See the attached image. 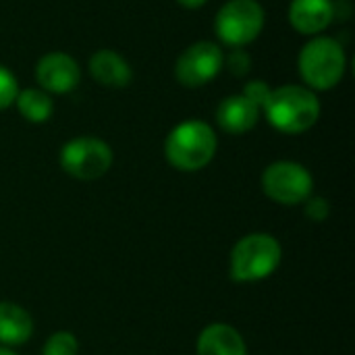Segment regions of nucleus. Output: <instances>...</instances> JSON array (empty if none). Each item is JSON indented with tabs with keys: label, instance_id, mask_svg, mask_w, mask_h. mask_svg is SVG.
<instances>
[{
	"label": "nucleus",
	"instance_id": "f257e3e1",
	"mask_svg": "<svg viewBox=\"0 0 355 355\" xmlns=\"http://www.w3.org/2000/svg\"><path fill=\"white\" fill-rule=\"evenodd\" d=\"M270 127L285 135H300L310 131L322 112L316 92L306 85H281L270 92L262 108Z\"/></svg>",
	"mask_w": 355,
	"mask_h": 355
},
{
	"label": "nucleus",
	"instance_id": "f03ea898",
	"mask_svg": "<svg viewBox=\"0 0 355 355\" xmlns=\"http://www.w3.org/2000/svg\"><path fill=\"white\" fill-rule=\"evenodd\" d=\"M216 150V131L200 119L179 123L164 139V158L173 168L181 173H196L206 168L214 160Z\"/></svg>",
	"mask_w": 355,
	"mask_h": 355
},
{
	"label": "nucleus",
	"instance_id": "7ed1b4c3",
	"mask_svg": "<svg viewBox=\"0 0 355 355\" xmlns=\"http://www.w3.org/2000/svg\"><path fill=\"white\" fill-rule=\"evenodd\" d=\"M300 77L312 92H329L337 87L347 69V54L335 37L314 35L304 44L297 56Z\"/></svg>",
	"mask_w": 355,
	"mask_h": 355
},
{
	"label": "nucleus",
	"instance_id": "20e7f679",
	"mask_svg": "<svg viewBox=\"0 0 355 355\" xmlns=\"http://www.w3.org/2000/svg\"><path fill=\"white\" fill-rule=\"evenodd\" d=\"M283 248L270 233H250L241 237L229 256V275L237 283H258L277 272Z\"/></svg>",
	"mask_w": 355,
	"mask_h": 355
},
{
	"label": "nucleus",
	"instance_id": "39448f33",
	"mask_svg": "<svg viewBox=\"0 0 355 355\" xmlns=\"http://www.w3.org/2000/svg\"><path fill=\"white\" fill-rule=\"evenodd\" d=\"M112 148L94 135H79L60 148V168L77 181L102 179L112 166Z\"/></svg>",
	"mask_w": 355,
	"mask_h": 355
},
{
	"label": "nucleus",
	"instance_id": "423d86ee",
	"mask_svg": "<svg viewBox=\"0 0 355 355\" xmlns=\"http://www.w3.org/2000/svg\"><path fill=\"white\" fill-rule=\"evenodd\" d=\"M264 21V8L258 0H227L216 12L214 31L223 44L243 48L262 33Z\"/></svg>",
	"mask_w": 355,
	"mask_h": 355
},
{
	"label": "nucleus",
	"instance_id": "0eeeda50",
	"mask_svg": "<svg viewBox=\"0 0 355 355\" xmlns=\"http://www.w3.org/2000/svg\"><path fill=\"white\" fill-rule=\"evenodd\" d=\"M262 191L281 206H300L314 191L312 173L295 160H277L262 173Z\"/></svg>",
	"mask_w": 355,
	"mask_h": 355
},
{
	"label": "nucleus",
	"instance_id": "6e6552de",
	"mask_svg": "<svg viewBox=\"0 0 355 355\" xmlns=\"http://www.w3.org/2000/svg\"><path fill=\"white\" fill-rule=\"evenodd\" d=\"M225 67V52L216 42H196L187 46L177 62L175 77L183 87H202L210 83Z\"/></svg>",
	"mask_w": 355,
	"mask_h": 355
},
{
	"label": "nucleus",
	"instance_id": "1a4fd4ad",
	"mask_svg": "<svg viewBox=\"0 0 355 355\" xmlns=\"http://www.w3.org/2000/svg\"><path fill=\"white\" fill-rule=\"evenodd\" d=\"M35 81L40 89L52 94H69L81 81L77 60L67 52H48L35 62Z\"/></svg>",
	"mask_w": 355,
	"mask_h": 355
},
{
	"label": "nucleus",
	"instance_id": "9d476101",
	"mask_svg": "<svg viewBox=\"0 0 355 355\" xmlns=\"http://www.w3.org/2000/svg\"><path fill=\"white\" fill-rule=\"evenodd\" d=\"M335 19L333 0H291L289 23L302 35H320Z\"/></svg>",
	"mask_w": 355,
	"mask_h": 355
},
{
	"label": "nucleus",
	"instance_id": "9b49d317",
	"mask_svg": "<svg viewBox=\"0 0 355 355\" xmlns=\"http://www.w3.org/2000/svg\"><path fill=\"white\" fill-rule=\"evenodd\" d=\"M260 121V108L245 96L233 94L225 98L216 108V123L229 135H243L252 131Z\"/></svg>",
	"mask_w": 355,
	"mask_h": 355
},
{
	"label": "nucleus",
	"instance_id": "f8f14e48",
	"mask_svg": "<svg viewBox=\"0 0 355 355\" xmlns=\"http://www.w3.org/2000/svg\"><path fill=\"white\" fill-rule=\"evenodd\" d=\"M198 355H248V345L243 335L227 324V322H212L198 335L196 343Z\"/></svg>",
	"mask_w": 355,
	"mask_h": 355
},
{
	"label": "nucleus",
	"instance_id": "ddd939ff",
	"mask_svg": "<svg viewBox=\"0 0 355 355\" xmlns=\"http://www.w3.org/2000/svg\"><path fill=\"white\" fill-rule=\"evenodd\" d=\"M89 75L96 83L104 87H127L133 81V69L119 52L110 48H100L89 58Z\"/></svg>",
	"mask_w": 355,
	"mask_h": 355
},
{
	"label": "nucleus",
	"instance_id": "4468645a",
	"mask_svg": "<svg viewBox=\"0 0 355 355\" xmlns=\"http://www.w3.org/2000/svg\"><path fill=\"white\" fill-rule=\"evenodd\" d=\"M33 337V318L31 314L12 302H0V345L19 347Z\"/></svg>",
	"mask_w": 355,
	"mask_h": 355
},
{
	"label": "nucleus",
	"instance_id": "2eb2a0df",
	"mask_svg": "<svg viewBox=\"0 0 355 355\" xmlns=\"http://www.w3.org/2000/svg\"><path fill=\"white\" fill-rule=\"evenodd\" d=\"M15 106L19 110V114L29 121V123H46L52 114H54V100L48 92L40 89V87H27V89H19L17 98H15Z\"/></svg>",
	"mask_w": 355,
	"mask_h": 355
},
{
	"label": "nucleus",
	"instance_id": "dca6fc26",
	"mask_svg": "<svg viewBox=\"0 0 355 355\" xmlns=\"http://www.w3.org/2000/svg\"><path fill=\"white\" fill-rule=\"evenodd\" d=\"M42 355H79V341L69 331H56L46 339Z\"/></svg>",
	"mask_w": 355,
	"mask_h": 355
},
{
	"label": "nucleus",
	"instance_id": "f3484780",
	"mask_svg": "<svg viewBox=\"0 0 355 355\" xmlns=\"http://www.w3.org/2000/svg\"><path fill=\"white\" fill-rule=\"evenodd\" d=\"M19 94V83L15 75L0 64V110H6L8 106L15 104V98Z\"/></svg>",
	"mask_w": 355,
	"mask_h": 355
},
{
	"label": "nucleus",
	"instance_id": "a211bd4d",
	"mask_svg": "<svg viewBox=\"0 0 355 355\" xmlns=\"http://www.w3.org/2000/svg\"><path fill=\"white\" fill-rule=\"evenodd\" d=\"M225 67L229 69L231 75L243 77V75H248L250 69H252V56L248 54L245 48H233V50L225 56Z\"/></svg>",
	"mask_w": 355,
	"mask_h": 355
},
{
	"label": "nucleus",
	"instance_id": "6ab92c4d",
	"mask_svg": "<svg viewBox=\"0 0 355 355\" xmlns=\"http://www.w3.org/2000/svg\"><path fill=\"white\" fill-rule=\"evenodd\" d=\"M270 92H272V87H270L264 79H252V81H248V83L243 85L241 96H245V98H248L252 104H256V106L260 108V112H262L266 100L270 98Z\"/></svg>",
	"mask_w": 355,
	"mask_h": 355
},
{
	"label": "nucleus",
	"instance_id": "aec40b11",
	"mask_svg": "<svg viewBox=\"0 0 355 355\" xmlns=\"http://www.w3.org/2000/svg\"><path fill=\"white\" fill-rule=\"evenodd\" d=\"M304 214L312 223H324L331 216V202L320 196H310L304 202Z\"/></svg>",
	"mask_w": 355,
	"mask_h": 355
},
{
	"label": "nucleus",
	"instance_id": "412c9836",
	"mask_svg": "<svg viewBox=\"0 0 355 355\" xmlns=\"http://www.w3.org/2000/svg\"><path fill=\"white\" fill-rule=\"evenodd\" d=\"M181 6H185V8H200V6H204L208 0H177Z\"/></svg>",
	"mask_w": 355,
	"mask_h": 355
},
{
	"label": "nucleus",
	"instance_id": "4be33fe9",
	"mask_svg": "<svg viewBox=\"0 0 355 355\" xmlns=\"http://www.w3.org/2000/svg\"><path fill=\"white\" fill-rule=\"evenodd\" d=\"M0 355H17V354H15L10 347H2V345H0Z\"/></svg>",
	"mask_w": 355,
	"mask_h": 355
}]
</instances>
